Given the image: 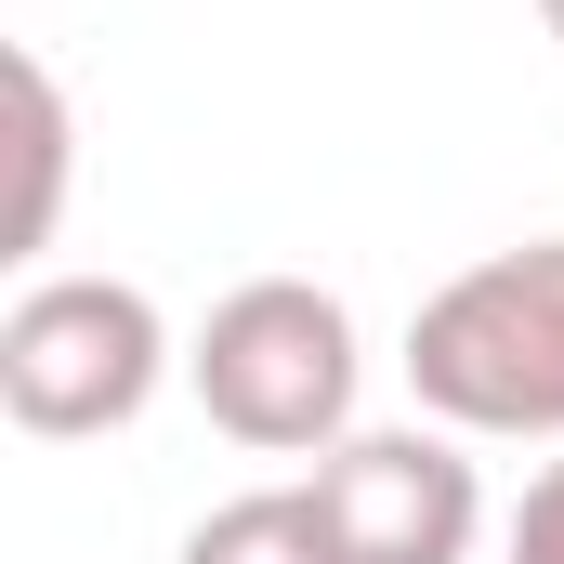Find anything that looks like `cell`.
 <instances>
[{
    "label": "cell",
    "mask_w": 564,
    "mask_h": 564,
    "mask_svg": "<svg viewBox=\"0 0 564 564\" xmlns=\"http://www.w3.org/2000/svg\"><path fill=\"white\" fill-rule=\"evenodd\" d=\"M499 564H564V459L512 499V539H499Z\"/></svg>",
    "instance_id": "obj_7"
},
{
    "label": "cell",
    "mask_w": 564,
    "mask_h": 564,
    "mask_svg": "<svg viewBox=\"0 0 564 564\" xmlns=\"http://www.w3.org/2000/svg\"><path fill=\"white\" fill-rule=\"evenodd\" d=\"M171 381V328L132 276H26L0 315V408L40 446H79V433H119L158 408Z\"/></svg>",
    "instance_id": "obj_3"
},
{
    "label": "cell",
    "mask_w": 564,
    "mask_h": 564,
    "mask_svg": "<svg viewBox=\"0 0 564 564\" xmlns=\"http://www.w3.org/2000/svg\"><path fill=\"white\" fill-rule=\"evenodd\" d=\"M184 564H341V552H328L315 486H250V499H224V512L184 525Z\"/></svg>",
    "instance_id": "obj_5"
},
{
    "label": "cell",
    "mask_w": 564,
    "mask_h": 564,
    "mask_svg": "<svg viewBox=\"0 0 564 564\" xmlns=\"http://www.w3.org/2000/svg\"><path fill=\"white\" fill-rule=\"evenodd\" d=\"M0 93H13V158H26L13 250H53V197H66V93H53V66H40V53H13V66H0Z\"/></svg>",
    "instance_id": "obj_6"
},
{
    "label": "cell",
    "mask_w": 564,
    "mask_h": 564,
    "mask_svg": "<svg viewBox=\"0 0 564 564\" xmlns=\"http://www.w3.org/2000/svg\"><path fill=\"white\" fill-rule=\"evenodd\" d=\"M315 512L341 564H473L486 539V486L459 459V433H341L315 459Z\"/></svg>",
    "instance_id": "obj_4"
},
{
    "label": "cell",
    "mask_w": 564,
    "mask_h": 564,
    "mask_svg": "<svg viewBox=\"0 0 564 564\" xmlns=\"http://www.w3.org/2000/svg\"><path fill=\"white\" fill-rule=\"evenodd\" d=\"M184 381H197V408L237 433V446H263V459H328V446L355 433V381H368V355H355L341 289H315V276H250V289L210 302Z\"/></svg>",
    "instance_id": "obj_2"
},
{
    "label": "cell",
    "mask_w": 564,
    "mask_h": 564,
    "mask_svg": "<svg viewBox=\"0 0 564 564\" xmlns=\"http://www.w3.org/2000/svg\"><path fill=\"white\" fill-rule=\"evenodd\" d=\"M408 394L446 433L539 446L564 433V237L486 250L408 315Z\"/></svg>",
    "instance_id": "obj_1"
},
{
    "label": "cell",
    "mask_w": 564,
    "mask_h": 564,
    "mask_svg": "<svg viewBox=\"0 0 564 564\" xmlns=\"http://www.w3.org/2000/svg\"><path fill=\"white\" fill-rule=\"evenodd\" d=\"M539 26H552V40H564V0H539Z\"/></svg>",
    "instance_id": "obj_8"
}]
</instances>
